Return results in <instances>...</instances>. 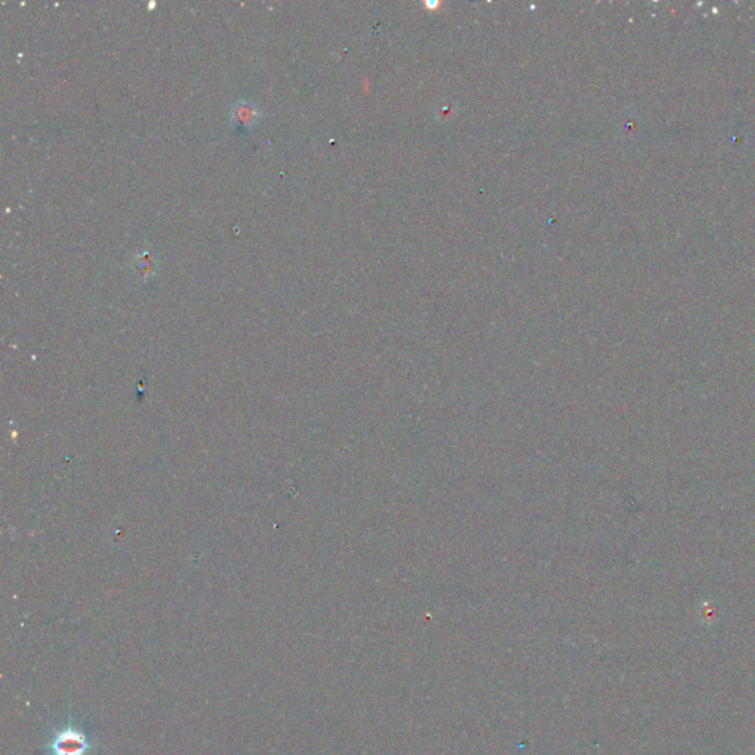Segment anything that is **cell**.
<instances>
[{
  "instance_id": "cell-1",
  "label": "cell",
  "mask_w": 755,
  "mask_h": 755,
  "mask_svg": "<svg viewBox=\"0 0 755 755\" xmlns=\"http://www.w3.org/2000/svg\"><path fill=\"white\" fill-rule=\"evenodd\" d=\"M90 749L92 744L87 736L71 725L56 732L49 745L52 755H87Z\"/></svg>"
},
{
  "instance_id": "cell-2",
  "label": "cell",
  "mask_w": 755,
  "mask_h": 755,
  "mask_svg": "<svg viewBox=\"0 0 755 755\" xmlns=\"http://www.w3.org/2000/svg\"><path fill=\"white\" fill-rule=\"evenodd\" d=\"M260 116H262V112L259 106L248 101L238 102L232 108V114H231L232 121L235 124H238L239 127H245V128L252 127L257 121L260 120Z\"/></svg>"
}]
</instances>
